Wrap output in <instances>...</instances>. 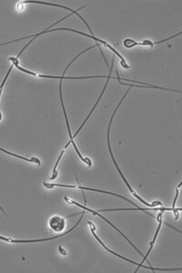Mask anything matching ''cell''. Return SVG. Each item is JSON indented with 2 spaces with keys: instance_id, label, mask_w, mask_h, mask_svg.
<instances>
[{
  "instance_id": "11",
  "label": "cell",
  "mask_w": 182,
  "mask_h": 273,
  "mask_svg": "<svg viewBox=\"0 0 182 273\" xmlns=\"http://www.w3.org/2000/svg\"><path fill=\"white\" fill-rule=\"evenodd\" d=\"M0 151H3V152L5 153V154H8V155H10V156H12V157H16V158H20V159H23V160H25V161H28V162L36 163V164H37L38 166H40V165H41V162H40V160H39L38 158H24V157H21V156H19V155H16V154H15V153H12L10 152V151H7V150H5V149H4V148H2V147H0Z\"/></svg>"
},
{
  "instance_id": "4",
  "label": "cell",
  "mask_w": 182,
  "mask_h": 273,
  "mask_svg": "<svg viewBox=\"0 0 182 273\" xmlns=\"http://www.w3.org/2000/svg\"><path fill=\"white\" fill-rule=\"evenodd\" d=\"M44 186L46 187V188H48V189H51V188H53V187H61V188H72V189H82V190H90V191H96V192H99V193H105V194H109V195H112V196H116V197H119V198H120V199H123L124 200H127L128 202H130V203H131V204L134 205L135 206L136 208H141V207H139L138 205L136 204V203H134V202H132L131 200H128L127 198H124L123 196H121V195L119 194H116V193H113V192H109V191H106V190H100V189H92V188H86V187H81V186H74V185H64V184H49L47 183V182H45L44 183Z\"/></svg>"
},
{
  "instance_id": "9",
  "label": "cell",
  "mask_w": 182,
  "mask_h": 273,
  "mask_svg": "<svg viewBox=\"0 0 182 273\" xmlns=\"http://www.w3.org/2000/svg\"><path fill=\"white\" fill-rule=\"evenodd\" d=\"M162 213H163V211H161L159 214H158V217H157V220L159 221V222H160V224H159V227H158V229H157L156 233H155V236H154V238H153V241L151 242V245H150V249H149V251H148V252H147V254H146V256H144L143 257V261H141V263H140V268H146V266H143V263H145L146 261H147V258H148V256L151 254V251H152V248H153V246H154V244H155V242H156L157 241V238H158V235H159V232H160V231H161V228H162Z\"/></svg>"
},
{
  "instance_id": "10",
  "label": "cell",
  "mask_w": 182,
  "mask_h": 273,
  "mask_svg": "<svg viewBox=\"0 0 182 273\" xmlns=\"http://www.w3.org/2000/svg\"><path fill=\"white\" fill-rule=\"evenodd\" d=\"M65 226H66V221L65 219H63L61 217L55 216L49 221V227L55 232L62 231L65 229Z\"/></svg>"
},
{
  "instance_id": "13",
  "label": "cell",
  "mask_w": 182,
  "mask_h": 273,
  "mask_svg": "<svg viewBox=\"0 0 182 273\" xmlns=\"http://www.w3.org/2000/svg\"><path fill=\"white\" fill-rule=\"evenodd\" d=\"M0 210H2V212L4 213V214H5V210H3V208L0 206Z\"/></svg>"
},
{
  "instance_id": "1",
  "label": "cell",
  "mask_w": 182,
  "mask_h": 273,
  "mask_svg": "<svg viewBox=\"0 0 182 273\" xmlns=\"http://www.w3.org/2000/svg\"><path fill=\"white\" fill-rule=\"evenodd\" d=\"M97 47V45H95V46H92V47H89L87 48V49H85V50H83L82 52L79 53V54H78L75 58H73L72 60H71V62L70 63L68 64V66H67V68H66V69H65V71L63 72L62 75V78L60 79V83H59V96H60V101H61V106H62V110L63 112H64V116H65V119H66V124H67V127H68V134H69V137H70V141L68 142V144H66V146H65V147H64V149H63L62 151H61V153H60V155H59V157H58V158H57V161L56 162V165H55V167H54V169H53V175L52 177L50 178V180H54V179H56V178L57 177V166H58V163H59V161H60V159H61V158H62L63 154L65 153V151H66V149L68 148V146L70 145V144H72L73 147H74V148H75V150L77 151V153H78V157H79V158L83 161V162L86 163L89 167H91L92 166V162H91V160L89 159V158H84L83 156L81 155V153H80V151L78 150V147H77V145H76V143L74 142V140H73V137H72V133H71V130H70V126H69V122H68V115H67V112H66V109H65V106H64V101H63V96H62V82H63V79H66L65 78V73L67 72V70H68V68L71 66V64H73V62L77 59V58H78V57H80L82 54H84V53L87 52L88 50H89V49H92V48H94V47Z\"/></svg>"
},
{
  "instance_id": "6",
  "label": "cell",
  "mask_w": 182,
  "mask_h": 273,
  "mask_svg": "<svg viewBox=\"0 0 182 273\" xmlns=\"http://www.w3.org/2000/svg\"><path fill=\"white\" fill-rule=\"evenodd\" d=\"M84 211L82 213H81V217H80V219L78 220V222H77V223H76V224L73 226V228H71L69 231H66V232H64L62 234H59V235H57V236L52 237V238H48V239H40V240H28V241H25V240H23V241H17V240H13V239H10V238H5V237L0 236V240L5 241V242H11V243H34V242H47V241H51V240L58 239V238H60V237L66 236V235L68 234L69 232H71V231H74V230L78 227V224L80 223V221H82Z\"/></svg>"
},
{
  "instance_id": "5",
  "label": "cell",
  "mask_w": 182,
  "mask_h": 273,
  "mask_svg": "<svg viewBox=\"0 0 182 273\" xmlns=\"http://www.w3.org/2000/svg\"><path fill=\"white\" fill-rule=\"evenodd\" d=\"M64 200H66V201H68V203H70V204H74L76 205V206H78V207H80L81 209H83L84 210H87V211H89V212H90V213H92V214H94V215L98 216V217H100V218H101L102 220H104V221H106L107 223H109L110 226L112 227V228H114L116 231H118V232H120V234H121L122 236L124 237V239H126V241L129 242L130 245H131L132 247L134 248L136 251H137V252H139V253L141 254V256H143V253H141V251H140L139 249H137V247H136L135 245H134V244H133L132 242H130V239H128V238H127V237L124 235V233H122V231H120V230H119V229L117 228V227H115L114 225H113V224H112V223H111L110 221H108V220H107V219H106L105 217H103V216L102 215H100L98 211H95V210H91V209H89V208H88V207H86V206H83V205L79 204V203H78V202H76V201H74V200L68 199V197H65V198H64Z\"/></svg>"
},
{
  "instance_id": "3",
  "label": "cell",
  "mask_w": 182,
  "mask_h": 273,
  "mask_svg": "<svg viewBox=\"0 0 182 273\" xmlns=\"http://www.w3.org/2000/svg\"><path fill=\"white\" fill-rule=\"evenodd\" d=\"M129 92H130V90H127V91H126L125 94H124V96L122 97V99L120 100V103L118 104V106H117V108L115 109L114 112H113V114H112V116H111V119H110V121H109V128H108V134H107V138H108V147H109V154H110V156H111V158H112V160H113V162H114V165L115 166H116V168H117V169H118L119 173L120 174L121 178H122V179L124 180V182H125L126 185H127V187L129 188V190H130V193H132V195H133V196L135 197L136 199H138V200H140L141 203H143V204L146 205V206H148V207H150V208H155V207H157V206H162V202H160V201H155V202H153L152 204H150V203H148L147 201H145V200H143L142 198H141V197H140L139 195L136 193L135 190L131 188V186H130V183H129V182H128V180L126 179V178L125 177H124V175H123V173L121 172L120 167L118 166V164H117V162H116L114 156H113V153H112V150H111V147H110V140H109V132H110V127H111V124H112V121H113V119H114L115 115H116V113H117V111L119 110V108H120V105L122 104V102H123V101H124V100H125L126 97H127V95H128V93H129Z\"/></svg>"
},
{
  "instance_id": "2",
  "label": "cell",
  "mask_w": 182,
  "mask_h": 273,
  "mask_svg": "<svg viewBox=\"0 0 182 273\" xmlns=\"http://www.w3.org/2000/svg\"><path fill=\"white\" fill-rule=\"evenodd\" d=\"M73 14L72 13H70L68 16H66L65 17H63L62 19H60V20H58V21L56 22V23H54L53 24L52 26H48V27H47L45 30H43V31L40 32V33H38V34H36V37H39V36H41V35H44V34H46V33H51V32L54 31H61V30H64V31H70V32H74V33H78V34H80V35H83V36H85V37H89V38H91V39H93V40H95V41H97V42L100 43V44H103L104 45L105 47H109V49L112 51V52L114 53L115 55H117V57H119V58H120V60H121V66L123 67L124 68H130V66L128 65V64L126 63L125 59H124V58L120 55V53L117 50V49H115L114 47H112L110 44H109L108 42H106V41H104V40H102V39H99V38H98V37H94V36H91V35H88V34H86V33H84V32H80L78 31V30H76V29H71V28H66V27H58V28H53V29H49L50 27H53L54 26H56L57 24H58V23H60V22L63 21V20H65V19H67L68 17H69L70 16H72Z\"/></svg>"
},
{
  "instance_id": "7",
  "label": "cell",
  "mask_w": 182,
  "mask_h": 273,
  "mask_svg": "<svg viewBox=\"0 0 182 273\" xmlns=\"http://www.w3.org/2000/svg\"><path fill=\"white\" fill-rule=\"evenodd\" d=\"M40 4V5H53V6H57V7H61V8H64V9H66V10L70 11L72 14H75V15H77V16L82 20V21L85 23V25L86 26H88V28H89V31H90V33H91V36L93 35V31H92V29L89 27V25L86 22V20L84 19L83 17L82 16H80L79 14H78V11L80 10V9H82V8H84L85 6L87 5H83V6H81L80 8H78V10H73V9H71V8H69V7H68V6H65V5H57V4H53V3H48V2H42V1H32V0H28V1H22L21 2V4Z\"/></svg>"
},
{
  "instance_id": "8",
  "label": "cell",
  "mask_w": 182,
  "mask_h": 273,
  "mask_svg": "<svg viewBox=\"0 0 182 273\" xmlns=\"http://www.w3.org/2000/svg\"><path fill=\"white\" fill-rule=\"evenodd\" d=\"M179 35H182V32L178 33L176 35L172 36V37H168L166 39H163V40H161V41H158V42H151L150 40H144L142 42H137V41H134L130 38H127L124 40L123 42V45L126 48H131V47H137V46H149V47H153L154 45H157V44H160V43L166 42V41H169L171 40L172 38H174L175 37H178Z\"/></svg>"
},
{
  "instance_id": "12",
  "label": "cell",
  "mask_w": 182,
  "mask_h": 273,
  "mask_svg": "<svg viewBox=\"0 0 182 273\" xmlns=\"http://www.w3.org/2000/svg\"><path fill=\"white\" fill-rule=\"evenodd\" d=\"M59 252H61L63 255H67V252H66V251H64V250H63L62 247H61V246L59 247Z\"/></svg>"
}]
</instances>
